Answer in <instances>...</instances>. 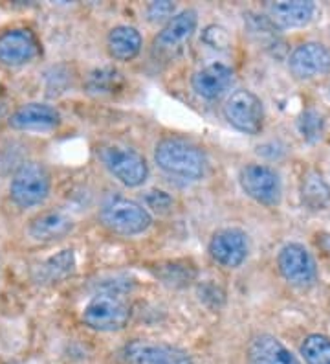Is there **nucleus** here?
<instances>
[{"instance_id":"obj_1","label":"nucleus","mask_w":330,"mask_h":364,"mask_svg":"<svg viewBox=\"0 0 330 364\" xmlns=\"http://www.w3.org/2000/svg\"><path fill=\"white\" fill-rule=\"evenodd\" d=\"M154 160L165 173L185 181H198L207 171V156L204 149L185 138H163L154 149Z\"/></svg>"},{"instance_id":"obj_2","label":"nucleus","mask_w":330,"mask_h":364,"mask_svg":"<svg viewBox=\"0 0 330 364\" xmlns=\"http://www.w3.org/2000/svg\"><path fill=\"white\" fill-rule=\"evenodd\" d=\"M131 320V306L116 289H105L88 302L83 311V322L90 329L112 333L119 331Z\"/></svg>"},{"instance_id":"obj_3","label":"nucleus","mask_w":330,"mask_h":364,"mask_svg":"<svg viewBox=\"0 0 330 364\" xmlns=\"http://www.w3.org/2000/svg\"><path fill=\"white\" fill-rule=\"evenodd\" d=\"M50 196V173L39 162H24L9 184V197L21 208L43 205Z\"/></svg>"},{"instance_id":"obj_4","label":"nucleus","mask_w":330,"mask_h":364,"mask_svg":"<svg viewBox=\"0 0 330 364\" xmlns=\"http://www.w3.org/2000/svg\"><path fill=\"white\" fill-rule=\"evenodd\" d=\"M101 221L106 228L121 235H136L150 227L147 208L125 197H110L101 206Z\"/></svg>"},{"instance_id":"obj_5","label":"nucleus","mask_w":330,"mask_h":364,"mask_svg":"<svg viewBox=\"0 0 330 364\" xmlns=\"http://www.w3.org/2000/svg\"><path fill=\"white\" fill-rule=\"evenodd\" d=\"M101 160L105 168L114 175L121 184L138 188L149 177V166L143 155L125 146H105L101 149Z\"/></svg>"},{"instance_id":"obj_6","label":"nucleus","mask_w":330,"mask_h":364,"mask_svg":"<svg viewBox=\"0 0 330 364\" xmlns=\"http://www.w3.org/2000/svg\"><path fill=\"white\" fill-rule=\"evenodd\" d=\"M224 116L244 134H259L264 125V107L251 90H235L224 103Z\"/></svg>"},{"instance_id":"obj_7","label":"nucleus","mask_w":330,"mask_h":364,"mask_svg":"<svg viewBox=\"0 0 330 364\" xmlns=\"http://www.w3.org/2000/svg\"><path fill=\"white\" fill-rule=\"evenodd\" d=\"M242 190L253 200L266 206H275L281 203L282 186L275 169L264 164H250L241 169L238 175Z\"/></svg>"},{"instance_id":"obj_8","label":"nucleus","mask_w":330,"mask_h":364,"mask_svg":"<svg viewBox=\"0 0 330 364\" xmlns=\"http://www.w3.org/2000/svg\"><path fill=\"white\" fill-rule=\"evenodd\" d=\"M277 265L282 278L299 289L312 287L317 280V267L312 254L299 243H288L279 250Z\"/></svg>"},{"instance_id":"obj_9","label":"nucleus","mask_w":330,"mask_h":364,"mask_svg":"<svg viewBox=\"0 0 330 364\" xmlns=\"http://www.w3.org/2000/svg\"><path fill=\"white\" fill-rule=\"evenodd\" d=\"M119 355L125 364H193L187 351L147 341L128 342Z\"/></svg>"},{"instance_id":"obj_10","label":"nucleus","mask_w":330,"mask_h":364,"mask_svg":"<svg viewBox=\"0 0 330 364\" xmlns=\"http://www.w3.org/2000/svg\"><path fill=\"white\" fill-rule=\"evenodd\" d=\"M197 24L198 17L194 9H184L176 14L154 39V53L160 58H171L176 52H180L182 46L193 37Z\"/></svg>"},{"instance_id":"obj_11","label":"nucleus","mask_w":330,"mask_h":364,"mask_svg":"<svg viewBox=\"0 0 330 364\" xmlns=\"http://www.w3.org/2000/svg\"><path fill=\"white\" fill-rule=\"evenodd\" d=\"M40 46L35 33L26 28H15L0 36V63L6 67H21L39 55Z\"/></svg>"},{"instance_id":"obj_12","label":"nucleus","mask_w":330,"mask_h":364,"mask_svg":"<svg viewBox=\"0 0 330 364\" xmlns=\"http://www.w3.org/2000/svg\"><path fill=\"white\" fill-rule=\"evenodd\" d=\"M288 68L297 80H314L330 72V50L321 43H303L288 59Z\"/></svg>"},{"instance_id":"obj_13","label":"nucleus","mask_w":330,"mask_h":364,"mask_svg":"<svg viewBox=\"0 0 330 364\" xmlns=\"http://www.w3.org/2000/svg\"><path fill=\"white\" fill-rule=\"evenodd\" d=\"M248 235L241 228L219 230L209 241V254L216 263L228 269H237L248 258Z\"/></svg>"},{"instance_id":"obj_14","label":"nucleus","mask_w":330,"mask_h":364,"mask_svg":"<svg viewBox=\"0 0 330 364\" xmlns=\"http://www.w3.org/2000/svg\"><path fill=\"white\" fill-rule=\"evenodd\" d=\"M8 124L17 131H52L61 124V114L48 103H26L11 114Z\"/></svg>"},{"instance_id":"obj_15","label":"nucleus","mask_w":330,"mask_h":364,"mask_svg":"<svg viewBox=\"0 0 330 364\" xmlns=\"http://www.w3.org/2000/svg\"><path fill=\"white\" fill-rule=\"evenodd\" d=\"M233 83V70L224 63H213L193 76V90L206 100H216Z\"/></svg>"},{"instance_id":"obj_16","label":"nucleus","mask_w":330,"mask_h":364,"mask_svg":"<svg viewBox=\"0 0 330 364\" xmlns=\"http://www.w3.org/2000/svg\"><path fill=\"white\" fill-rule=\"evenodd\" d=\"M248 364H301L297 357L272 335H259L248 346Z\"/></svg>"},{"instance_id":"obj_17","label":"nucleus","mask_w":330,"mask_h":364,"mask_svg":"<svg viewBox=\"0 0 330 364\" xmlns=\"http://www.w3.org/2000/svg\"><path fill=\"white\" fill-rule=\"evenodd\" d=\"M74 228V221L61 210H48L31 219L30 235L37 241H55L68 235Z\"/></svg>"},{"instance_id":"obj_18","label":"nucleus","mask_w":330,"mask_h":364,"mask_svg":"<svg viewBox=\"0 0 330 364\" xmlns=\"http://www.w3.org/2000/svg\"><path fill=\"white\" fill-rule=\"evenodd\" d=\"M316 14V4L308 0H282L270 4L272 21L285 28H301L308 24Z\"/></svg>"},{"instance_id":"obj_19","label":"nucleus","mask_w":330,"mask_h":364,"mask_svg":"<svg viewBox=\"0 0 330 364\" xmlns=\"http://www.w3.org/2000/svg\"><path fill=\"white\" fill-rule=\"evenodd\" d=\"M141 41L140 31L132 26H116L110 30L109 37H106V46H109V53L118 61H131L140 53Z\"/></svg>"},{"instance_id":"obj_20","label":"nucleus","mask_w":330,"mask_h":364,"mask_svg":"<svg viewBox=\"0 0 330 364\" xmlns=\"http://www.w3.org/2000/svg\"><path fill=\"white\" fill-rule=\"evenodd\" d=\"M301 200L307 208L319 212L330 206V186L317 171H308L301 182Z\"/></svg>"},{"instance_id":"obj_21","label":"nucleus","mask_w":330,"mask_h":364,"mask_svg":"<svg viewBox=\"0 0 330 364\" xmlns=\"http://www.w3.org/2000/svg\"><path fill=\"white\" fill-rule=\"evenodd\" d=\"M75 269V256L72 250H61L59 254L52 256L50 259L40 265L39 269V280L44 284H52V282H61L74 272Z\"/></svg>"},{"instance_id":"obj_22","label":"nucleus","mask_w":330,"mask_h":364,"mask_svg":"<svg viewBox=\"0 0 330 364\" xmlns=\"http://www.w3.org/2000/svg\"><path fill=\"white\" fill-rule=\"evenodd\" d=\"M154 274L169 287H185L194 280L197 271L187 262H167L156 265Z\"/></svg>"},{"instance_id":"obj_23","label":"nucleus","mask_w":330,"mask_h":364,"mask_svg":"<svg viewBox=\"0 0 330 364\" xmlns=\"http://www.w3.org/2000/svg\"><path fill=\"white\" fill-rule=\"evenodd\" d=\"M121 83H123V77L116 68L103 67L90 72V76L87 80V90L94 96H105V94H112L119 90Z\"/></svg>"},{"instance_id":"obj_24","label":"nucleus","mask_w":330,"mask_h":364,"mask_svg":"<svg viewBox=\"0 0 330 364\" xmlns=\"http://www.w3.org/2000/svg\"><path fill=\"white\" fill-rule=\"evenodd\" d=\"M301 355L307 364H330V338L323 335H308L301 344Z\"/></svg>"},{"instance_id":"obj_25","label":"nucleus","mask_w":330,"mask_h":364,"mask_svg":"<svg viewBox=\"0 0 330 364\" xmlns=\"http://www.w3.org/2000/svg\"><path fill=\"white\" fill-rule=\"evenodd\" d=\"M297 129H299L301 136L307 140V142L314 144L317 140H321L323 131H325V120H323V116L319 114L314 109H308L304 111L303 114L299 116V120H297Z\"/></svg>"},{"instance_id":"obj_26","label":"nucleus","mask_w":330,"mask_h":364,"mask_svg":"<svg viewBox=\"0 0 330 364\" xmlns=\"http://www.w3.org/2000/svg\"><path fill=\"white\" fill-rule=\"evenodd\" d=\"M176 6L169 0H160V2H150L147 6V17L150 23H162L165 18L175 17Z\"/></svg>"},{"instance_id":"obj_27","label":"nucleus","mask_w":330,"mask_h":364,"mask_svg":"<svg viewBox=\"0 0 330 364\" xmlns=\"http://www.w3.org/2000/svg\"><path fill=\"white\" fill-rule=\"evenodd\" d=\"M202 41L206 43V45L211 46V48L222 50L229 45V36L224 28L215 26V24H213V26H207L206 30H204Z\"/></svg>"},{"instance_id":"obj_28","label":"nucleus","mask_w":330,"mask_h":364,"mask_svg":"<svg viewBox=\"0 0 330 364\" xmlns=\"http://www.w3.org/2000/svg\"><path fill=\"white\" fill-rule=\"evenodd\" d=\"M145 203L149 208L156 210V212H169L172 208V199L169 193L162 190H153L147 193L145 197Z\"/></svg>"},{"instance_id":"obj_29","label":"nucleus","mask_w":330,"mask_h":364,"mask_svg":"<svg viewBox=\"0 0 330 364\" xmlns=\"http://www.w3.org/2000/svg\"><path fill=\"white\" fill-rule=\"evenodd\" d=\"M11 364H15V363H11Z\"/></svg>"}]
</instances>
